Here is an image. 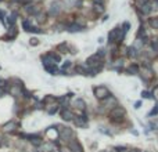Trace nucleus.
<instances>
[{"label": "nucleus", "mask_w": 158, "mask_h": 152, "mask_svg": "<svg viewBox=\"0 0 158 152\" xmlns=\"http://www.w3.org/2000/svg\"><path fill=\"white\" fill-rule=\"evenodd\" d=\"M73 72L78 75L87 76V66H86V64H76L73 66Z\"/></svg>", "instance_id": "17"}, {"label": "nucleus", "mask_w": 158, "mask_h": 152, "mask_svg": "<svg viewBox=\"0 0 158 152\" xmlns=\"http://www.w3.org/2000/svg\"><path fill=\"white\" fill-rule=\"evenodd\" d=\"M60 108H61V105L58 104V102H54V104H51V105L45 107V111H46V113H47L49 116H54L56 113L60 112Z\"/></svg>", "instance_id": "13"}, {"label": "nucleus", "mask_w": 158, "mask_h": 152, "mask_svg": "<svg viewBox=\"0 0 158 152\" xmlns=\"http://www.w3.org/2000/svg\"><path fill=\"white\" fill-rule=\"evenodd\" d=\"M28 32L29 33H37V35H39V33H45V31H43L42 28H39V26H35V25H33V26L29 29Z\"/></svg>", "instance_id": "26"}, {"label": "nucleus", "mask_w": 158, "mask_h": 152, "mask_svg": "<svg viewBox=\"0 0 158 152\" xmlns=\"http://www.w3.org/2000/svg\"><path fill=\"white\" fill-rule=\"evenodd\" d=\"M69 48H71V46H69L68 43H65V42H61V43H58L56 46V51L58 53V54H68L69 53Z\"/></svg>", "instance_id": "14"}, {"label": "nucleus", "mask_w": 158, "mask_h": 152, "mask_svg": "<svg viewBox=\"0 0 158 152\" xmlns=\"http://www.w3.org/2000/svg\"><path fill=\"white\" fill-rule=\"evenodd\" d=\"M43 69H45L46 72L49 73V75H51V76H56V75L60 73V69H58V65H57V64L46 65V66H43Z\"/></svg>", "instance_id": "16"}, {"label": "nucleus", "mask_w": 158, "mask_h": 152, "mask_svg": "<svg viewBox=\"0 0 158 152\" xmlns=\"http://www.w3.org/2000/svg\"><path fill=\"white\" fill-rule=\"evenodd\" d=\"M129 28H130V24H129V22H123V25H122V31L126 33L128 31H129Z\"/></svg>", "instance_id": "36"}, {"label": "nucleus", "mask_w": 158, "mask_h": 152, "mask_svg": "<svg viewBox=\"0 0 158 152\" xmlns=\"http://www.w3.org/2000/svg\"><path fill=\"white\" fill-rule=\"evenodd\" d=\"M71 105H72L75 109L81 111V112H85L86 111V102L83 98H73V100L71 101Z\"/></svg>", "instance_id": "11"}, {"label": "nucleus", "mask_w": 158, "mask_h": 152, "mask_svg": "<svg viewBox=\"0 0 158 152\" xmlns=\"http://www.w3.org/2000/svg\"><path fill=\"white\" fill-rule=\"evenodd\" d=\"M114 149H115L117 152H125L126 151V147H123V145H117Z\"/></svg>", "instance_id": "37"}, {"label": "nucleus", "mask_w": 158, "mask_h": 152, "mask_svg": "<svg viewBox=\"0 0 158 152\" xmlns=\"http://www.w3.org/2000/svg\"><path fill=\"white\" fill-rule=\"evenodd\" d=\"M148 124H150L151 130H157L158 132V120H155V122H148Z\"/></svg>", "instance_id": "34"}, {"label": "nucleus", "mask_w": 158, "mask_h": 152, "mask_svg": "<svg viewBox=\"0 0 158 152\" xmlns=\"http://www.w3.org/2000/svg\"><path fill=\"white\" fill-rule=\"evenodd\" d=\"M96 54H97V56L100 57L101 60H104L105 54H107V50H105V48H98V50H97V53H96Z\"/></svg>", "instance_id": "29"}, {"label": "nucleus", "mask_w": 158, "mask_h": 152, "mask_svg": "<svg viewBox=\"0 0 158 152\" xmlns=\"http://www.w3.org/2000/svg\"><path fill=\"white\" fill-rule=\"evenodd\" d=\"M142 96H143V98H153V93L151 91H146V90H144V91L142 93Z\"/></svg>", "instance_id": "35"}, {"label": "nucleus", "mask_w": 158, "mask_h": 152, "mask_svg": "<svg viewBox=\"0 0 158 152\" xmlns=\"http://www.w3.org/2000/svg\"><path fill=\"white\" fill-rule=\"evenodd\" d=\"M114 107H117V98L114 96H109V97H107L105 100L101 101V108L112 109Z\"/></svg>", "instance_id": "12"}, {"label": "nucleus", "mask_w": 158, "mask_h": 152, "mask_svg": "<svg viewBox=\"0 0 158 152\" xmlns=\"http://www.w3.org/2000/svg\"><path fill=\"white\" fill-rule=\"evenodd\" d=\"M93 11L96 12V14H101V12H104V7H103V6H98V4H94Z\"/></svg>", "instance_id": "28"}, {"label": "nucleus", "mask_w": 158, "mask_h": 152, "mask_svg": "<svg viewBox=\"0 0 158 152\" xmlns=\"http://www.w3.org/2000/svg\"><path fill=\"white\" fill-rule=\"evenodd\" d=\"M17 36H18V29H17V26H11V28L7 29L6 35H4L1 39L6 40V42H12V40L15 39Z\"/></svg>", "instance_id": "10"}, {"label": "nucleus", "mask_w": 158, "mask_h": 152, "mask_svg": "<svg viewBox=\"0 0 158 152\" xmlns=\"http://www.w3.org/2000/svg\"><path fill=\"white\" fill-rule=\"evenodd\" d=\"M93 94L98 101H103V100H105L107 97L111 96L109 90L105 87V86H96V87H93Z\"/></svg>", "instance_id": "7"}, {"label": "nucleus", "mask_w": 158, "mask_h": 152, "mask_svg": "<svg viewBox=\"0 0 158 152\" xmlns=\"http://www.w3.org/2000/svg\"><path fill=\"white\" fill-rule=\"evenodd\" d=\"M151 48L154 50L155 53H158V39H154V40H151V43H150Z\"/></svg>", "instance_id": "30"}, {"label": "nucleus", "mask_w": 158, "mask_h": 152, "mask_svg": "<svg viewBox=\"0 0 158 152\" xmlns=\"http://www.w3.org/2000/svg\"><path fill=\"white\" fill-rule=\"evenodd\" d=\"M32 20L33 18H24L22 20V22H21V25H22V29H24L25 32H28L29 29L33 26V24H32Z\"/></svg>", "instance_id": "20"}, {"label": "nucleus", "mask_w": 158, "mask_h": 152, "mask_svg": "<svg viewBox=\"0 0 158 152\" xmlns=\"http://www.w3.org/2000/svg\"><path fill=\"white\" fill-rule=\"evenodd\" d=\"M122 65H123V60H122V58H121V60H117V61H115V64H114V69L119 72L121 68H122Z\"/></svg>", "instance_id": "27"}, {"label": "nucleus", "mask_w": 158, "mask_h": 152, "mask_svg": "<svg viewBox=\"0 0 158 152\" xmlns=\"http://www.w3.org/2000/svg\"><path fill=\"white\" fill-rule=\"evenodd\" d=\"M51 152H62V149H61V148H56L54 151H51Z\"/></svg>", "instance_id": "41"}, {"label": "nucleus", "mask_w": 158, "mask_h": 152, "mask_svg": "<svg viewBox=\"0 0 158 152\" xmlns=\"http://www.w3.org/2000/svg\"><path fill=\"white\" fill-rule=\"evenodd\" d=\"M47 11H43V10H40V11L37 12L36 15L33 17V18H35V21H36L37 24L39 25H42V24H45L46 21H47Z\"/></svg>", "instance_id": "15"}, {"label": "nucleus", "mask_w": 158, "mask_h": 152, "mask_svg": "<svg viewBox=\"0 0 158 152\" xmlns=\"http://www.w3.org/2000/svg\"><path fill=\"white\" fill-rule=\"evenodd\" d=\"M126 54H128V57H130V58H136V57L139 56V51H137V48L134 47V46H130V47L128 48Z\"/></svg>", "instance_id": "21"}, {"label": "nucleus", "mask_w": 158, "mask_h": 152, "mask_svg": "<svg viewBox=\"0 0 158 152\" xmlns=\"http://www.w3.org/2000/svg\"><path fill=\"white\" fill-rule=\"evenodd\" d=\"M20 120L17 119H10L8 122H6V123L1 126V132L4 133V134H17V133L20 132Z\"/></svg>", "instance_id": "3"}, {"label": "nucleus", "mask_w": 158, "mask_h": 152, "mask_svg": "<svg viewBox=\"0 0 158 152\" xmlns=\"http://www.w3.org/2000/svg\"><path fill=\"white\" fill-rule=\"evenodd\" d=\"M57 130H58V140L62 145H67L69 141L75 138V132L73 129L68 127V126H62V124H57Z\"/></svg>", "instance_id": "1"}, {"label": "nucleus", "mask_w": 158, "mask_h": 152, "mask_svg": "<svg viewBox=\"0 0 158 152\" xmlns=\"http://www.w3.org/2000/svg\"><path fill=\"white\" fill-rule=\"evenodd\" d=\"M29 44H31V46H39V44H40V42H39V39H37V37H32V39L29 40Z\"/></svg>", "instance_id": "33"}, {"label": "nucleus", "mask_w": 158, "mask_h": 152, "mask_svg": "<svg viewBox=\"0 0 158 152\" xmlns=\"http://www.w3.org/2000/svg\"><path fill=\"white\" fill-rule=\"evenodd\" d=\"M121 32V28H114L111 32L108 33V43H117V39H118V35Z\"/></svg>", "instance_id": "18"}, {"label": "nucleus", "mask_w": 158, "mask_h": 152, "mask_svg": "<svg viewBox=\"0 0 158 152\" xmlns=\"http://www.w3.org/2000/svg\"><path fill=\"white\" fill-rule=\"evenodd\" d=\"M64 147L68 149L69 152H83V147H82V144L79 142V140H78L76 137L72 138V140L69 141L67 145H64Z\"/></svg>", "instance_id": "9"}, {"label": "nucleus", "mask_w": 158, "mask_h": 152, "mask_svg": "<svg viewBox=\"0 0 158 152\" xmlns=\"http://www.w3.org/2000/svg\"><path fill=\"white\" fill-rule=\"evenodd\" d=\"M72 123L78 129H87V126H89V116L86 115V111L85 112H81L79 115H75Z\"/></svg>", "instance_id": "6"}, {"label": "nucleus", "mask_w": 158, "mask_h": 152, "mask_svg": "<svg viewBox=\"0 0 158 152\" xmlns=\"http://www.w3.org/2000/svg\"><path fill=\"white\" fill-rule=\"evenodd\" d=\"M8 86H10L8 79H3V77H0V88H4V90H7V91H8Z\"/></svg>", "instance_id": "25"}, {"label": "nucleus", "mask_w": 158, "mask_h": 152, "mask_svg": "<svg viewBox=\"0 0 158 152\" xmlns=\"http://www.w3.org/2000/svg\"><path fill=\"white\" fill-rule=\"evenodd\" d=\"M140 107H142V101H137V102H134V108H136V109H139Z\"/></svg>", "instance_id": "40"}, {"label": "nucleus", "mask_w": 158, "mask_h": 152, "mask_svg": "<svg viewBox=\"0 0 158 152\" xmlns=\"http://www.w3.org/2000/svg\"><path fill=\"white\" fill-rule=\"evenodd\" d=\"M129 152H142V151H140V149H130Z\"/></svg>", "instance_id": "42"}, {"label": "nucleus", "mask_w": 158, "mask_h": 152, "mask_svg": "<svg viewBox=\"0 0 158 152\" xmlns=\"http://www.w3.org/2000/svg\"><path fill=\"white\" fill-rule=\"evenodd\" d=\"M98 132L103 133V134H105V136H111V134H112V133L109 132L108 129H107V127H103V126H100V127H98Z\"/></svg>", "instance_id": "32"}, {"label": "nucleus", "mask_w": 158, "mask_h": 152, "mask_svg": "<svg viewBox=\"0 0 158 152\" xmlns=\"http://www.w3.org/2000/svg\"><path fill=\"white\" fill-rule=\"evenodd\" d=\"M72 61H69V60H67V61H64V62H62V65H61V71H68L69 68H71V66H72Z\"/></svg>", "instance_id": "24"}, {"label": "nucleus", "mask_w": 158, "mask_h": 152, "mask_svg": "<svg viewBox=\"0 0 158 152\" xmlns=\"http://www.w3.org/2000/svg\"><path fill=\"white\" fill-rule=\"evenodd\" d=\"M40 61H42V65H43V66H46V65L58 64V62H61V56L57 51H49V53L42 54Z\"/></svg>", "instance_id": "2"}, {"label": "nucleus", "mask_w": 158, "mask_h": 152, "mask_svg": "<svg viewBox=\"0 0 158 152\" xmlns=\"http://www.w3.org/2000/svg\"><path fill=\"white\" fill-rule=\"evenodd\" d=\"M7 94H8L7 90H4V88H0V98H1V97H4V96H7Z\"/></svg>", "instance_id": "39"}, {"label": "nucleus", "mask_w": 158, "mask_h": 152, "mask_svg": "<svg viewBox=\"0 0 158 152\" xmlns=\"http://www.w3.org/2000/svg\"><path fill=\"white\" fill-rule=\"evenodd\" d=\"M155 115H158V104L155 105V108L153 109L150 113H148V116H155Z\"/></svg>", "instance_id": "38"}, {"label": "nucleus", "mask_w": 158, "mask_h": 152, "mask_svg": "<svg viewBox=\"0 0 158 152\" xmlns=\"http://www.w3.org/2000/svg\"><path fill=\"white\" fill-rule=\"evenodd\" d=\"M62 10H64V3L60 1V0H56V1H53L49 6V8H47V15H49L50 18H56V17H58L61 12H62Z\"/></svg>", "instance_id": "4"}, {"label": "nucleus", "mask_w": 158, "mask_h": 152, "mask_svg": "<svg viewBox=\"0 0 158 152\" xmlns=\"http://www.w3.org/2000/svg\"><path fill=\"white\" fill-rule=\"evenodd\" d=\"M151 10H153V6H151V3H148V1L140 8V11H142L143 14H148V12H151Z\"/></svg>", "instance_id": "23"}, {"label": "nucleus", "mask_w": 158, "mask_h": 152, "mask_svg": "<svg viewBox=\"0 0 158 152\" xmlns=\"http://www.w3.org/2000/svg\"><path fill=\"white\" fill-rule=\"evenodd\" d=\"M60 118L64 122H72L73 118H75V113L71 109V107H61L60 108Z\"/></svg>", "instance_id": "8"}, {"label": "nucleus", "mask_w": 158, "mask_h": 152, "mask_svg": "<svg viewBox=\"0 0 158 152\" xmlns=\"http://www.w3.org/2000/svg\"><path fill=\"white\" fill-rule=\"evenodd\" d=\"M98 152H107V151H98Z\"/></svg>", "instance_id": "44"}, {"label": "nucleus", "mask_w": 158, "mask_h": 152, "mask_svg": "<svg viewBox=\"0 0 158 152\" xmlns=\"http://www.w3.org/2000/svg\"><path fill=\"white\" fill-rule=\"evenodd\" d=\"M109 152H117V151H115V149H112V151H109Z\"/></svg>", "instance_id": "43"}, {"label": "nucleus", "mask_w": 158, "mask_h": 152, "mask_svg": "<svg viewBox=\"0 0 158 152\" xmlns=\"http://www.w3.org/2000/svg\"><path fill=\"white\" fill-rule=\"evenodd\" d=\"M54 102H57V97L51 96V94H47V96L43 97V100H42V104L45 105V107H47V105H51L54 104Z\"/></svg>", "instance_id": "19"}, {"label": "nucleus", "mask_w": 158, "mask_h": 152, "mask_svg": "<svg viewBox=\"0 0 158 152\" xmlns=\"http://www.w3.org/2000/svg\"><path fill=\"white\" fill-rule=\"evenodd\" d=\"M139 72V66L136 64H133V65H130L129 68L126 69V73L128 75H136V73Z\"/></svg>", "instance_id": "22"}, {"label": "nucleus", "mask_w": 158, "mask_h": 152, "mask_svg": "<svg viewBox=\"0 0 158 152\" xmlns=\"http://www.w3.org/2000/svg\"><path fill=\"white\" fill-rule=\"evenodd\" d=\"M126 115V111L123 107H114L112 109H109V116H111V120L112 122H117V123H121L122 122V118Z\"/></svg>", "instance_id": "5"}, {"label": "nucleus", "mask_w": 158, "mask_h": 152, "mask_svg": "<svg viewBox=\"0 0 158 152\" xmlns=\"http://www.w3.org/2000/svg\"><path fill=\"white\" fill-rule=\"evenodd\" d=\"M150 26L153 29H158V18H151L150 20Z\"/></svg>", "instance_id": "31"}]
</instances>
